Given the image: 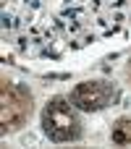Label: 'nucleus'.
Returning a JSON list of instances; mask_svg holds the SVG:
<instances>
[{"label":"nucleus","mask_w":131,"mask_h":149,"mask_svg":"<svg viewBox=\"0 0 131 149\" xmlns=\"http://www.w3.org/2000/svg\"><path fill=\"white\" fill-rule=\"evenodd\" d=\"M108 97H110V86H105V84H81V86L71 94V100H74L81 110L102 107V105L108 102Z\"/></svg>","instance_id":"1"}]
</instances>
